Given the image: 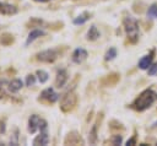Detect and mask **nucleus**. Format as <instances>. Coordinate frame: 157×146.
I'll list each match as a JSON object with an SVG mask.
<instances>
[{
    "label": "nucleus",
    "instance_id": "nucleus-28",
    "mask_svg": "<svg viewBox=\"0 0 157 146\" xmlns=\"http://www.w3.org/2000/svg\"><path fill=\"white\" fill-rule=\"evenodd\" d=\"M5 96H6V94H5V92H4V90H2L1 87H0V99H1V98H4Z\"/></svg>",
    "mask_w": 157,
    "mask_h": 146
},
{
    "label": "nucleus",
    "instance_id": "nucleus-9",
    "mask_svg": "<svg viewBox=\"0 0 157 146\" xmlns=\"http://www.w3.org/2000/svg\"><path fill=\"white\" fill-rule=\"evenodd\" d=\"M69 79V75H67V71L65 69H60L58 70L56 72V76H55V81H54V86L58 87V88H61L65 86L66 81Z\"/></svg>",
    "mask_w": 157,
    "mask_h": 146
},
{
    "label": "nucleus",
    "instance_id": "nucleus-24",
    "mask_svg": "<svg viewBox=\"0 0 157 146\" xmlns=\"http://www.w3.org/2000/svg\"><path fill=\"white\" fill-rule=\"evenodd\" d=\"M110 144L112 145H120L121 142H123V136L121 135H119V134H117V135H113L112 137H110Z\"/></svg>",
    "mask_w": 157,
    "mask_h": 146
},
{
    "label": "nucleus",
    "instance_id": "nucleus-11",
    "mask_svg": "<svg viewBox=\"0 0 157 146\" xmlns=\"http://www.w3.org/2000/svg\"><path fill=\"white\" fill-rule=\"evenodd\" d=\"M18 9L15 5L7 4V2H1L0 1V15H5V16H12L15 13H17Z\"/></svg>",
    "mask_w": 157,
    "mask_h": 146
},
{
    "label": "nucleus",
    "instance_id": "nucleus-8",
    "mask_svg": "<svg viewBox=\"0 0 157 146\" xmlns=\"http://www.w3.org/2000/svg\"><path fill=\"white\" fill-rule=\"evenodd\" d=\"M88 56V53L86 49L83 48H76L74 52H72V55H71V60L75 63V64H81L82 61H85Z\"/></svg>",
    "mask_w": 157,
    "mask_h": 146
},
{
    "label": "nucleus",
    "instance_id": "nucleus-7",
    "mask_svg": "<svg viewBox=\"0 0 157 146\" xmlns=\"http://www.w3.org/2000/svg\"><path fill=\"white\" fill-rule=\"evenodd\" d=\"M85 141L82 140L81 135L77 131H70L65 140H64V145H83Z\"/></svg>",
    "mask_w": 157,
    "mask_h": 146
},
{
    "label": "nucleus",
    "instance_id": "nucleus-1",
    "mask_svg": "<svg viewBox=\"0 0 157 146\" xmlns=\"http://www.w3.org/2000/svg\"><path fill=\"white\" fill-rule=\"evenodd\" d=\"M156 101H157V92L152 88H146L134 99L130 107L137 112H144L148 109Z\"/></svg>",
    "mask_w": 157,
    "mask_h": 146
},
{
    "label": "nucleus",
    "instance_id": "nucleus-13",
    "mask_svg": "<svg viewBox=\"0 0 157 146\" xmlns=\"http://www.w3.org/2000/svg\"><path fill=\"white\" fill-rule=\"evenodd\" d=\"M99 37H101V33H99L97 26H96V25H92V26L88 28V31H87V36H86L87 40L94 42V40H97Z\"/></svg>",
    "mask_w": 157,
    "mask_h": 146
},
{
    "label": "nucleus",
    "instance_id": "nucleus-16",
    "mask_svg": "<svg viewBox=\"0 0 157 146\" xmlns=\"http://www.w3.org/2000/svg\"><path fill=\"white\" fill-rule=\"evenodd\" d=\"M48 142H49V136H48V134L45 133V131H40V134L38 135V136H36L34 137V140H33V145H48Z\"/></svg>",
    "mask_w": 157,
    "mask_h": 146
},
{
    "label": "nucleus",
    "instance_id": "nucleus-18",
    "mask_svg": "<svg viewBox=\"0 0 157 146\" xmlns=\"http://www.w3.org/2000/svg\"><path fill=\"white\" fill-rule=\"evenodd\" d=\"M91 16H92V13H91V12L85 11V12L80 13L77 17H75L72 22H74V25H83L85 22H87V21L91 18Z\"/></svg>",
    "mask_w": 157,
    "mask_h": 146
},
{
    "label": "nucleus",
    "instance_id": "nucleus-20",
    "mask_svg": "<svg viewBox=\"0 0 157 146\" xmlns=\"http://www.w3.org/2000/svg\"><path fill=\"white\" fill-rule=\"evenodd\" d=\"M146 15H147V17H148L150 20L157 18V2H153V4L150 5V7H148Z\"/></svg>",
    "mask_w": 157,
    "mask_h": 146
},
{
    "label": "nucleus",
    "instance_id": "nucleus-21",
    "mask_svg": "<svg viewBox=\"0 0 157 146\" xmlns=\"http://www.w3.org/2000/svg\"><path fill=\"white\" fill-rule=\"evenodd\" d=\"M115 56H117V49H115L114 47H110V48L105 52V54H104V60H105V61H110V60H113Z\"/></svg>",
    "mask_w": 157,
    "mask_h": 146
},
{
    "label": "nucleus",
    "instance_id": "nucleus-25",
    "mask_svg": "<svg viewBox=\"0 0 157 146\" xmlns=\"http://www.w3.org/2000/svg\"><path fill=\"white\" fill-rule=\"evenodd\" d=\"M147 74L150 76H157V63L152 64L148 69H147Z\"/></svg>",
    "mask_w": 157,
    "mask_h": 146
},
{
    "label": "nucleus",
    "instance_id": "nucleus-12",
    "mask_svg": "<svg viewBox=\"0 0 157 146\" xmlns=\"http://www.w3.org/2000/svg\"><path fill=\"white\" fill-rule=\"evenodd\" d=\"M101 119H102V114H101V117L97 118V120H96L94 124L92 125V129L90 130V134H88V141H90V144H92V145L97 142V131H98V126H99Z\"/></svg>",
    "mask_w": 157,
    "mask_h": 146
},
{
    "label": "nucleus",
    "instance_id": "nucleus-5",
    "mask_svg": "<svg viewBox=\"0 0 157 146\" xmlns=\"http://www.w3.org/2000/svg\"><path fill=\"white\" fill-rule=\"evenodd\" d=\"M59 58V50L58 49H45L34 55V59L40 63H54Z\"/></svg>",
    "mask_w": 157,
    "mask_h": 146
},
{
    "label": "nucleus",
    "instance_id": "nucleus-29",
    "mask_svg": "<svg viewBox=\"0 0 157 146\" xmlns=\"http://www.w3.org/2000/svg\"><path fill=\"white\" fill-rule=\"evenodd\" d=\"M33 1H37V2H44V1H47V0H33Z\"/></svg>",
    "mask_w": 157,
    "mask_h": 146
},
{
    "label": "nucleus",
    "instance_id": "nucleus-15",
    "mask_svg": "<svg viewBox=\"0 0 157 146\" xmlns=\"http://www.w3.org/2000/svg\"><path fill=\"white\" fill-rule=\"evenodd\" d=\"M44 34H45V32H44V31H42V29H37V28L32 29V31L29 32L28 37H27V40H26V45L31 44V43H32V42H34L37 38H39V37H42V36H44Z\"/></svg>",
    "mask_w": 157,
    "mask_h": 146
},
{
    "label": "nucleus",
    "instance_id": "nucleus-4",
    "mask_svg": "<svg viewBox=\"0 0 157 146\" xmlns=\"http://www.w3.org/2000/svg\"><path fill=\"white\" fill-rule=\"evenodd\" d=\"M47 128H48V123H47L45 119L40 118L37 114H33V115L29 117V119H28V133L34 134L37 130L45 131Z\"/></svg>",
    "mask_w": 157,
    "mask_h": 146
},
{
    "label": "nucleus",
    "instance_id": "nucleus-23",
    "mask_svg": "<svg viewBox=\"0 0 157 146\" xmlns=\"http://www.w3.org/2000/svg\"><path fill=\"white\" fill-rule=\"evenodd\" d=\"M36 75H37V77H38V80H39V82H40V83L47 82V81H48V79H49L48 72H47V71H44V70H37V71H36Z\"/></svg>",
    "mask_w": 157,
    "mask_h": 146
},
{
    "label": "nucleus",
    "instance_id": "nucleus-27",
    "mask_svg": "<svg viewBox=\"0 0 157 146\" xmlns=\"http://www.w3.org/2000/svg\"><path fill=\"white\" fill-rule=\"evenodd\" d=\"M135 144H136V136H135V135H134L131 139H129V140L126 141V145H128V146H129V145H135Z\"/></svg>",
    "mask_w": 157,
    "mask_h": 146
},
{
    "label": "nucleus",
    "instance_id": "nucleus-22",
    "mask_svg": "<svg viewBox=\"0 0 157 146\" xmlns=\"http://www.w3.org/2000/svg\"><path fill=\"white\" fill-rule=\"evenodd\" d=\"M42 23H43V21H42L40 18H38V17H31V18L28 20V22L26 23V27H27V28L37 27V26H40Z\"/></svg>",
    "mask_w": 157,
    "mask_h": 146
},
{
    "label": "nucleus",
    "instance_id": "nucleus-10",
    "mask_svg": "<svg viewBox=\"0 0 157 146\" xmlns=\"http://www.w3.org/2000/svg\"><path fill=\"white\" fill-rule=\"evenodd\" d=\"M153 54H155V50H151L148 54L144 55L140 60H139V67L141 70H147L151 65H152V61H153Z\"/></svg>",
    "mask_w": 157,
    "mask_h": 146
},
{
    "label": "nucleus",
    "instance_id": "nucleus-26",
    "mask_svg": "<svg viewBox=\"0 0 157 146\" xmlns=\"http://www.w3.org/2000/svg\"><path fill=\"white\" fill-rule=\"evenodd\" d=\"M34 82H36V76L32 75V74L27 75V77H26V85H27V86H33Z\"/></svg>",
    "mask_w": 157,
    "mask_h": 146
},
{
    "label": "nucleus",
    "instance_id": "nucleus-3",
    "mask_svg": "<svg viewBox=\"0 0 157 146\" xmlns=\"http://www.w3.org/2000/svg\"><path fill=\"white\" fill-rule=\"evenodd\" d=\"M77 104V94L74 91H67L60 102V109L63 113H70Z\"/></svg>",
    "mask_w": 157,
    "mask_h": 146
},
{
    "label": "nucleus",
    "instance_id": "nucleus-14",
    "mask_svg": "<svg viewBox=\"0 0 157 146\" xmlns=\"http://www.w3.org/2000/svg\"><path fill=\"white\" fill-rule=\"evenodd\" d=\"M15 42V37L12 33H9V32H4L1 33L0 36V44L4 45V47H9L11 44H13Z\"/></svg>",
    "mask_w": 157,
    "mask_h": 146
},
{
    "label": "nucleus",
    "instance_id": "nucleus-17",
    "mask_svg": "<svg viewBox=\"0 0 157 146\" xmlns=\"http://www.w3.org/2000/svg\"><path fill=\"white\" fill-rule=\"evenodd\" d=\"M22 86H23V83H22V81L20 79H13V80H11L9 82L7 87H9V91L11 93H16V92H18L22 88Z\"/></svg>",
    "mask_w": 157,
    "mask_h": 146
},
{
    "label": "nucleus",
    "instance_id": "nucleus-2",
    "mask_svg": "<svg viewBox=\"0 0 157 146\" xmlns=\"http://www.w3.org/2000/svg\"><path fill=\"white\" fill-rule=\"evenodd\" d=\"M123 25H124V31L128 36L129 42L136 43L140 36V27H139L137 20L132 16H125L123 20Z\"/></svg>",
    "mask_w": 157,
    "mask_h": 146
},
{
    "label": "nucleus",
    "instance_id": "nucleus-19",
    "mask_svg": "<svg viewBox=\"0 0 157 146\" xmlns=\"http://www.w3.org/2000/svg\"><path fill=\"white\" fill-rule=\"evenodd\" d=\"M118 80H119V75L118 74H110V75H107L102 80V83L105 85V86H112V85H115Z\"/></svg>",
    "mask_w": 157,
    "mask_h": 146
},
{
    "label": "nucleus",
    "instance_id": "nucleus-6",
    "mask_svg": "<svg viewBox=\"0 0 157 146\" xmlns=\"http://www.w3.org/2000/svg\"><path fill=\"white\" fill-rule=\"evenodd\" d=\"M59 99V94L53 90V88H45L40 92L39 97H38V102L45 103V104H52L55 103Z\"/></svg>",
    "mask_w": 157,
    "mask_h": 146
}]
</instances>
